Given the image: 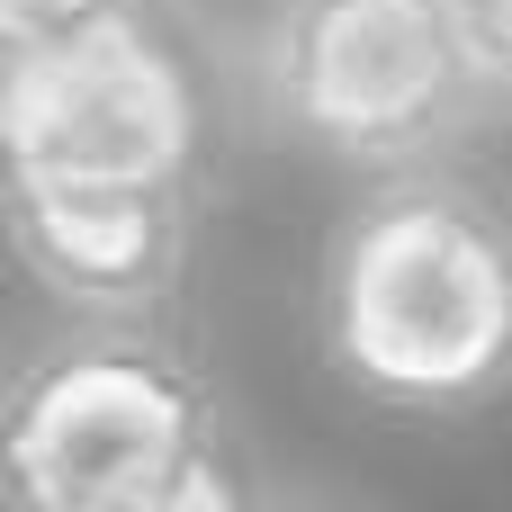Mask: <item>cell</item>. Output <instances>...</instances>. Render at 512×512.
<instances>
[{"label":"cell","mask_w":512,"mask_h":512,"mask_svg":"<svg viewBox=\"0 0 512 512\" xmlns=\"http://www.w3.org/2000/svg\"><path fill=\"white\" fill-rule=\"evenodd\" d=\"M315 333L342 396L378 414H486L512 369V252L495 189L450 153L369 171L324 234Z\"/></svg>","instance_id":"obj_1"},{"label":"cell","mask_w":512,"mask_h":512,"mask_svg":"<svg viewBox=\"0 0 512 512\" xmlns=\"http://www.w3.org/2000/svg\"><path fill=\"white\" fill-rule=\"evenodd\" d=\"M0 504L27 512H243L252 441L162 315H72L0 378Z\"/></svg>","instance_id":"obj_2"},{"label":"cell","mask_w":512,"mask_h":512,"mask_svg":"<svg viewBox=\"0 0 512 512\" xmlns=\"http://www.w3.org/2000/svg\"><path fill=\"white\" fill-rule=\"evenodd\" d=\"M512 81V0H270L252 108L333 171L468 153Z\"/></svg>","instance_id":"obj_3"},{"label":"cell","mask_w":512,"mask_h":512,"mask_svg":"<svg viewBox=\"0 0 512 512\" xmlns=\"http://www.w3.org/2000/svg\"><path fill=\"white\" fill-rule=\"evenodd\" d=\"M207 108L153 0L54 45L0 54V171L54 180H198Z\"/></svg>","instance_id":"obj_4"},{"label":"cell","mask_w":512,"mask_h":512,"mask_svg":"<svg viewBox=\"0 0 512 512\" xmlns=\"http://www.w3.org/2000/svg\"><path fill=\"white\" fill-rule=\"evenodd\" d=\"M0 243L63 315H162L189 279L198 180L0 171Z\"/></svg>","instance_id":"obj_5"},{"label":"cell","mask_w":512,"mask_h":512,"mask_svg":"<svg viewBox=\"0 0 512 512\" xmlns=\"http://www.w3.org/2000/svg\"><path fill=\"white\" fill-rule=\"evenodd\" d=\"M108 9H135V0H0V54H27V45H54Z\"/></svg>","instance_id":"obj_6"}]
</instances>
